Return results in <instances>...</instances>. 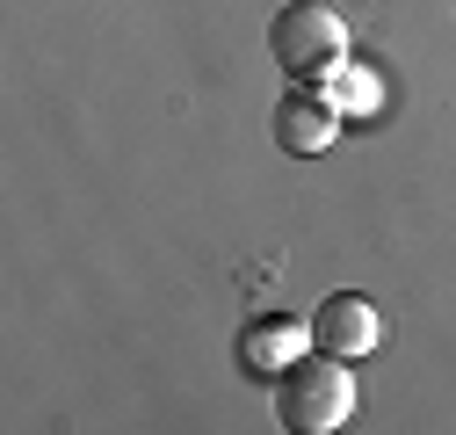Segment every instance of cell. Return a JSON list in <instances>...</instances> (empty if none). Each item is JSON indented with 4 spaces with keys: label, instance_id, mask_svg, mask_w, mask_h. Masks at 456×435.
Segmentation results:
<instances>
[{
    "label": "cell",
    "instance_id": "cell-6",
    "mask_svg": "<svg viewBox=\"0 0 456 435\" xmlns=\"http://www.w3.org/2000/svg\"><path fill=\"white\" fill-rule=\"evenodd\" d=\"M326 94H333L340 117H370V109L384 102V80H377V66H362V59H340V66L326 73Z\"/></svg>",
    "mask_w": 456,
    "mask_h": 435
},
{
    "label": "cell",
    "instance_id": "cell-5",
    "mask_svg": "<svg viewBox=\"0 0 456 435\" xmlns=\"http://www.w3.org/2000/svg\"><path fill=\"white\" fill-rule=\"evenodd\" d=\"M305 349H312V319H254L240 334V363L254 377H282Z\"/></svg>",
    "mask_w": 456,
    "mask_h": 435
},
{
    "label": "cell",
    "instance_id": "cell-2",
    "mask_svg": "<svg viewBox=\"0 0 456 435\" xmlns=\"http://www.w3.org/2000/svg\"><path fill=\"white\" fill-rule=\"evenodd\" d=\"M268 51H275V66L290 80L326 87V73L348 59V22H340L326 0H297V8H282L268 22Z\"/></svg>",
    "mask_w": 456,
    "mask_h": 435
},
{
    "label": "cell",
    "instance_id": "cell-3",
    "mask_svg": "<svg viewBox=\"0 0 456 435\" xmlns=\"http://www.w3.org/2000/svg\"><path fill=\"white\" fill-rule=\"evenodd\" d=\"M340 138V109H333V94L326 87H290L275 102V145L282 152H297V160H312V152H326Z\"/></svg>",
    "mask_w": 456,
    "mask_h": 435
},
{
    "label": "cell",
    "instance_id": "cell-4",
    "mask_svg": "<svg viewBox=\"0 0 456 435\" xmlns=\"http://www.w3.org/2000/svg\"><path fill=\"white\" fill-rule=\"evenodd\" d=\"M384 341V319H377V305L370 298H355V291H333L319 312H312V349H326V356H370Z\"/></svg>",
    "mask_w": 456,
    "mask_h": 435
},
{
    "label": "cell",
    "instance_id": "cell-1",
    "mask_svg": "<svg viewBox=\"0 0 456 435\" xmlns=\"http://www.w3.org/2000/svg\"><path fill=\"white\" fill-rule=\"evenodd\" d=\"M275 414L282 428H297V435H333V428H348L355 414V377H348V356H297L290 370L275 377Z\"/></svg>",
    "mask_w": 456,
    "mask_h": 435
}]
</instances>
